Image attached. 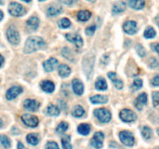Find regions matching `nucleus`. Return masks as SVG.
<instances>
[{
    "mask_svg": "<svg viewBox=\"0 0 159 149\" xmlns=\"http://www.w3.org/2000/svg\"><path fill=\"white\" fill-rule=\"evenodd\" d=\"M157 133H158V134L159 135V128L158 129V130H157Z\"/></svg>",
    "mask_w": 159,
    "mask_h": 149,
    "instance_id": "nucleus-53",
    "label": "nucleus"
},
{
    "mask_svg": "<svg viewBox=\"0 0 159 149\" xmlns=\"http://www.w3.org/2000/svg\"><path fill=\"white\" fill-rule=\"evenodd\" d=\"M72 88L73 91L78 96H81L83 93L84 91V86L83 84L78 79H74L72 81Z\"/></svg>",
    "mask_w": 159,
    "mask_h": 149,
    "instance_id": "nucleus-16",
    "label": "nucleus"
},
{
    "mask_svg": "<svg viewBox=\"0 0 159 149\" xmlns=\"http://www.w3.org/2000/svg\"><path fill=\"white\" fill-rule=\"evenodd\" d=\"M96 26H89V27L85 29V33H86L87 35L92 36L93 34H94L95 31H96Z\"/></svg>",
    "mask_w": 159,
    "mask_h": 149,
    "instance_id": "nucleus-42",
    "label": "nucleus"
},
{
    "mask_svg": "<svg viewBox=\"0 0 159 149\" xmlns=\"http://www.w3.org/2000/svg\"><path fill=\"white\" fill-rule=\"evenodd\" d=\"M143 85V82L141 79H136V80L134 82L133 85H132V88L134 90H138L142 87Z\"/></svg>",
    "mask_w": 159,
    "mask_h": 149,
    "instance_id": "nucleus-38",
    "label": "nucleus"
},
{
    "mask_svg": "<svg viewBox=\"0 0 159 149\" xmlns=\"http://www.w3.org/2000/svg\"><path fill=\"white\" fill-rule=\"evenodd\" d=\"M27 26L32 30H36L39 26V20L37 17H31L27 20Z\"/></svg>",
    "mask_w": 159,
    "mask_h": 149,
    "instance_id": "nucleus-23",
    "label": "nucleus"
},
{
    "mask_svg": "<svg viewBox=\"0 0 159 149\" xmlns=\"http://www.w3.org/2000/svg\"><path fill=\"white\" fill-rule=\"evenodd\" d=\"M96 89L99 90H106L107 88V82L102 78H99L96 82Z\"/></svg>",
    "mask_w": 159,
    "mask_h": 149,
    "instance_id": "nucleus-29",
    "label": "nucleus"
},
{
    "mask_svg": "<svg viewBox=\"0 0 159 149\" xmlns=\"http://www.w3.org/2000/svg\"><path fill=\"white\" fill-rule=\"evenodd\" d=\"M152 84L154 86H159V74L156 75L152 81Z\"/></svg>",
    "mask_w": 159,
    "mask_h": 149,
    "instance_id": "nucleus-45",
    "label": "nucleus"
},
{
    "mask_svg": "<svg viewBox=\"0 0 159 149\" xmlns=\"http://www.w3.org/2000/svg\"><path fill=\"white\" fill-rule=\"evenodd\" d=\"M2 124H3V123H2V120L0 119V127H2Z\"/></svg>",
    "mask_w": 159,
    "mask_h": 149,
    "instance_id": "nucleus-51",
    "label": "nucleus"
},
{
    "mask_svg": "<svg viewBox=\"0 0 159 149\" xmlns=\"http://www.w3.org/2000/svg\"><path fill=\"white\" fill-rule=\"evenodd\" d=\"M62 147L65 149H71L72 148V146L70 144V137L65 135L61 138Z\"/></svg>",
    "mask_w": 159,
    "mask_h": 149,
    "instance_id": "nucleus-33",
    "label": "nucleus"
},
{
    "mask_svg": "<svg viewBox=\"0 0 159 149\" xmlns=\"http://www.w3.org/2000/svg\"><path fill=\"white\" fill-rule=\"evenodd\" d=\"M0 143L6 148H9L11 146V141L6 135H0Z\"/></svg>",
    "mask_w": 159,
    "mask_h": 149,
    "instance_id": "nucleus-32",
    "label": "nucleus"
},
{
    "mask_svg": "<svg viewBox=\"0 0 159 149\" xmlns=\"http://www.w3.org/2000/svg\"><path fill=\"white\" fill-rule=\"evenodd\" d=\"M61 54L66 59H68L70 61H74V56L71 50L68 47H64L61 51Z\"/></svg>",
    "mask_w": 159,
    "mask_h": 149,
    "instance_id": "nucleus-30",
    "label": "nucleus"
},
{
    "mask_svg": "<svg viewBox=\"0 0 159 149\" xmlns=\"http://www.w3.org/2000/svg\"><path fill=\"white\" fill-rule=\"evenodd\" d=\"M46 47L44 40L39 37H31L27 39L24 46V53L30 54Z\"/></svg>",
    "mask_w": 159,
    "mask_h": 149,
    "instance_id": "nucleus-1",
    "label": "nucleus"
},
{
    "mask_svg": "<svg viewBox=\"0 0 159 149\" xmlns=\"http://www.w3.org/2000/svg\"><path fill=\"white\" fill-rule=\"evenodd\" d=\"M58 71L59 74H60V75L61 76L62 78H66L68 77L70 74V73H71V69H70V68L68 65H61L59 66Z\"/></svg>",
    "mask_w": 159,
    "mask_h": 149,
    "instance_id": "nucleus-25",
    "label": "nucleus"
},
{
    "mask_svg": "<svg viewBox=\"0 0 159 149\" xmlns=\"http://www.w3.org/2000/svg\"><path fill=\"white\" fill-rule=\"evenodd\" d=\"M120 139L124 144L127 146H133L134 144V138L131 132L124 130L120 133Z\"/></svg>",
    "mask_w": 159,
    "mask_h": 149,
    "instance_id": "nucleus-6",
    "label": "nucleus"
},
{
    "mask_svg": "<svg viewBox=\"0 0 159 149\" xmlns=\"http://www.w3.org/2000/svg\"><path fill=\"white\" fill-rule=\"evenodd\" d=\"M22 1L25 2H30L31 0H22Z\"/></svg>",
    "mask_w": 159,
    "mask_h": 149,
    "instance_id": "nucleus-52",
    "label": "nucleus"
},
{
    "mask_svg": "<svg viewBox=\"0 0 159 149\" xmlns=\"http://www.w3.org/2000/svg\"><path fill=\"white\" fill-rule=\"evenodd\" d=\"M21 119H22V121L24 123L25 125L28 126V127H37L39 122L37 116H34V115L27 114V113H26V114L23 115Z\"/></svg>",
    "mask_w": 159,
    "mask_h": 149,
    "instance_id": "nucleus-8",
    "label": "nucleus"
},
{
    "mask_svg": "<svg viewBox=\"0 0 159 149\" xmlns=\"http://www.w3.org/2000/svg\"><path fill=\"white\" fill-rule=\"evenodd\" d=\"M148 102V96L146 93H141V95L138 96V97L137 98L136 100H135V107H136L138 110H142L143 106L147 103Z\"/></svg>",
    "mask_w": 159,
    "mask_h": 149,
    "instance_id": "nucleus-13",
    "label": "nucleus"
},
{
    "mask_svg": "<svg viewBox=\"0 0 159 149\" xmlns=\"http://www.w3.org/2000/svg\"><path fill=\"white\" fill-rule=\"evenodd\" d=\"M120 119L124 122L126 123L134 122L137 119L136 114L132 110H127V109H125V110H122L120 112Z\"/></svg>",
    "mask_w": 159,
    "mask_h": 149,
    "instance_id": "nucleus-7",
    "label": "nucleus"
},
{
    "mask_svg": "<svg viewBox=\"0 0 159 149\" xmlns=\"http://www.w3.org/2000/svg\"><path fill=\"white\" fill-rule=\"evenodd\" d=\"M85 114V110L81 106H76L72 112V115L75 117H82Z\"/></svg>",
    "mask_w": 159,
    "mask_h": 149,
    "instance_id": "nucleus-31",
    "label": "nucleus"
},
{
    "mask_svg": "<svg viewBox=\"0 0 159 149\" xmlns=\"http://www.w3.org/2000/svg\"><path fill=\"white\" fill-rule=\"evenodd\" d=\"M129 6L134 9H141L144 6V0H128Z\"/></svg>",
    "mask_w": 159,
    "mask_h": 149,
    "instance_id": "nucleus-22",
    "label": "nucleus"
},
{
    "mask_svg": "<svg viewBox=\"0 0 159 149\" xmlns=\"http://www.w3.org/2000/svg\"><path fill=\"white\" fill-rule=\"evenodd\" d=\"M3 16H4V15H3L2 11L0 10V21H1V20L3 19Z\"/></svg>",
    "mask_w": 159,
    "mask_h": 149,
    "instance_id": "nucleus-50",
    "label": "nucleus"
},
{
    "mask_svg": "<svg viewBox=\"0 0 159 149\" xmlns=\"http://www.w3.org/2000/svg\"><path fill=\"white\" fill-rule=\"evenodd\" d=\"M89 1H92V0H89Z\"/></svg>",
    "mask_w": 159,
    "mask_h": 149,
    "instance_id": "nucleus-55",
    "label": "nucleus"
},
{
    "mask_svg": "<svg viewBox=\"0 0 159 149\" xmlns=\"http://www.w3.org/2000/svg\"><path fill=\"white\" fill-rule=\"evenodd\" d=\"M58 26L59 27L62 28V29H66L71 26V22L68 19L62 18L58 21Z\"/></svg>",
    "mask_w": 159,
    "mask_h": 149,
    "instance_id": "nucleus-36",
    "label": "nucleus"
},
{
    "mask_svg": "<svg viewBox=\"0 0 159 149\" xmlns=\"http://www.w3.org/2000/svg\"><path fill=\"white\" fill-rule=\"evenodd\" d=\"M90 101L94 104H102L106 103L108 101V98L102 95H96L90 98Z\"/></svg>",
    "mask_w": 159,
    "mask_h": 149,
    "instance_id": "nucleus-21",
    "label": "nucleus"
},
{
    "mask_svg": "<svg viewBox=\"0 0 159 149\" xmlns=\"http://www.w3.org/2000/svg\"><path fill=\"white\" fill-rule=\"evenodd\" d=\"M154 49H155V51H157V53H158V55H159V43L155 45V47H154Z\"/></svg>",
    "mask_w": 159,
    "mask_h": 149,
    "instance_id": "nucleus-46",
    "label": "nucleus"
},
{
    "mask_svg": "<svg viewBox=\"0 0 159 149\" xmlns=\"http://www.w3.org/2000/svg\"><path fill=\"white\" fill-rule=\"evenodd\" d=\"M77 1L78 0H60V2H61L64 4L67 5V6H71V5L75 4Z\"/></svg>",
    "mask_w": 159,
    "mask_h": 149,
    "instance_id": "nucleus-44",
    "label": "nucleus"
},
{
    "mask_svg": "<svg viewBox=\"0 0 159 149\" xmlns=\"http://www.w3.org/2000/svg\"><path fill=\"white\" fill-rule=\"evenodd\" d=\"M68 124L66 122H61L57 127V132L59 133H63L68 130Z\"/></svg>",
    "mask_w": 159,
    "mask_h": 149,
    "instance_id": "nucleus-37",
    "label": "nucleus"
},
{
    "mask_svg": "<svg viewBox=\"0 0 159 149\" xmlns=\"http://www.w3.org/2000/svg\"><path fill=\"white\" fill-rule=\"evenodd\" d=\"M108 76H109V78H110V80H111L112 82H113V83L114 84V85L116 86V88H118V89H121V88H123V86H124V84H123L122 81L120 80L119 79H117L116 73L109 72Z\"/></svg>",
    "mask_w": 159,
    "mask_h": 149,
    "instance_id": "nucleus-19",
    "label": "nucleus"
},
{
    "mask_svg": "<svg viewBox=\"0 0 159 149\" xmlns=\"http://www.w3.org/2000/svg\"><path fill=\"white\" fill-rule=\"evenodd\" d=\"M94 115L102 123H108L111 120V113L107 109H97L94 111Z\"/></svg>",
    "mask_w": 159,
    "mask_h": 149,
    "instance_id": "nucleus-4",
    "label": "nucleus"
},
{
    "mask_svg": "<svg viewBox=\"0 0 159 149\" xmlns=\"http://www.w3.org/2000/svg\"><path fill=\"white\" fill-rule=\"evenodd\" d=\"M40 87L44 92L51 93L54 90V84L52 82L48 80H44L40 83Z\"/></svg>",
    "mask_w": 159,
    "mask_h": 149,
    "instance_id": "nucleus-17",
    "label": "nucleus"
},
{
    "mask_svg": "<svg viewBox=\"0 0 159 149\" xmlns=\"http://www.w3.org/2000/svg\"><path fill=\"white\" fill-rule=\"evenodd\" d=\"M126 9V4L123 1H119L116 2L113 8V13L118 14L123 12Z\"/></svg>",
    "mask_w": 159,
    "mask_h": 149,
    "instance_id": "nucleus-20",
    "label": "nucleus"
},
{
    "mask_svg": "<svg viewBox=\"0 0 159 149\" xmlns=\"http://www.w3.org/2000/svg\"><path fill=\"white\" fill-rule=\"evenodd\" d=\"M46 148H58V145L56 142H54V141H51V142H48V144H46Z\"/></svg>",
    "mask_w": 159,
    "mask_h": 149,
    "instance_id": "nucleus-43",
    "label": "nucleus"
},
{
    "mask_svg": "<svg viewBox=\"0 0 159 149\" xmlns=\"http://www.w3.org/2000/svg\"><path fill=\"white\" fill-rule=\"evenodd\" d=\"M141 133H142V136L144 137V139L148 140L152 138V130L148 127H144L142 129V131H141Z\"/></svg>",
    "mask_w": 159,
    "mask_h": 149,
    "instance_id": "nucleus-35",
    "label": "nucleus"
},
{
    "mask_svg": "<svg viewBox=\"0 0 159 149\" xmlns=\"http://www.w3.org/2000/svg\"><path fill=\"white\" fill-rule=\"evenodd\" d=\"M23 92V88L20 86H13L9 88L6 93V99L8 100H12V99L16 98L20 93Z\"/></svg>",
    "mask_w": 159,
    "mask_h": 149,
    "instance_id": "nucleus-11",
    "label": "nucleus"
},
{
    "mask_svg": "<svg viewBox=\"0 0 159 149\" xmlns=\"http://www.w3.org/2000/svg\"><path fill=\"white\" fill-rule=\"evenodd\" d=\"M62 11V7L60 5H54V6H51L48 7V15L50 16H54L58 14H60Z\"/></svg>",
    "mask_w": 159,
    "mask_h": 149,
    "instance_id": "nucleus-18",
    "label": "nucleus"
},
{
    "mask_svg": "<svg viewBox=\"0 0 159 149\" xmlns=\"http://www.w3.org/2000/svg\"><path fill=\"white\" fill-rule=\"evenodd\" d=\"M152 99H153L154 106H159V92H155L152 94Z\"/></svg>",
    "mask_w": 159,
    "mask_h": 149,
    "instance_id": "nucleus-39",
    "label": "nucleus"
},
{
    "mask_svg": "<svg viewBox=\"0 0 159 149\" xmlns=\"http://www.w3.org/2000/svg\"><path fill=\"white\" fill-rule=\"evenodd\" d=\"M57 65H58V61H57V59L51 57L43 63V68L46 71L50 72V71H54L57 68Z\"/></svg>",
    "mask_w": 159,
    "mask_h": 149,
    "instance_id": "nucleus-12",
    "label": "nucleus"
},
{
    "mask_svg": "<svg viewBox=\"0 0 159 149\" xmlns=\"http://www.w3.org/2000/svg\"><path fill=\"white\" fill-rule=\"evenodd\" d=\"M137 52H138V54H139V56H141V57H144L146 54L144 48L140 44H138V46H137Z\"/></svg>",
    "mask_w": 159,
    "mask_h": 149,
    "instance_id": "nucleus-41",
    "label": "nucleus"
},
{
    "mask_svg": "<svg viewBox=\"0 0 159 149\" xmlns=\"http://www.w3.org/2000/svg\"><path fill=\"white\" fill-rule=\"evenodd\" d=\"M94 59L95 56L92 53L85 55V57L83 59L84 71H85V73L87 74L88 77H89L92 70H93V65H94Z\"/></svg>",
    "mask_w": 159,
    "mask_h": 149,
    "instance_id": "nucleus-3",
    "label": "nucleus"
},
{
    "mask_svg": "<svg viewBox=\"0 0 159 149\" xmlns=\"http://www.w3.org/2000/svg\"><path fill=\"white\" fill-rule=\"evenodd\" d=\"M26 141L32 145H36L39 142V136L37 133H30L26 137Z\"/></svg>",
    "mask_w": 159,
    "mask_h": 149,
    "instance_id": "nucleus-27",
    "label": "nucleus"
},
{
    "mask_svg": "<svg viewBox=\"0 0 159 149\" xmlns=\"http://www.w3.org/2000/svg\"><path fill=\"white\" fill-rule=\"evenodd\" d=\"M155 22H156L157 25H158V26L159 27V15L157 16L156 18H155Z\"/></svg>",
    "mask_w": 159,
    "mask_h": 149,
    "instance_id": "nucleus-49",
    "label": "nucleus"
},
{
    "mask_svg": "<svg viewBox=\"0 0 159 149\" xmlns=\"http://www.w3.org/2000/svg\"><path fill=\"white\" fill-rule=\"evenodd\" d=\"M3 62H4V57H3L2 56L1 54H0V67H1L2 65Z\"/></svg>",
    "mask_w": 159,
    "mask_h": 149,
    "instance_id": "nucleus-47",
    "label": "nucleus"
},
{
    "mask_svg": "<svg viewBox=\"0 0 159 149\" xmlns=\"http://www.w3.org/2000/svg\"><path fill=\"white\" fill-rule=\"evenodd\" d=\"M149 62H150V63H149V66H150L152 68H155L159 66V61L156 58H155V57L151 58L150 61H149Z\"/></svg>",
    "mask_w": 159,
    "mask_h": 149,
    "instance_id": "nucleus-40",
    "label": "nucleus"
},
{
    "mask_svg": "<svg viewBox=\"0 0 159 149\" xmlns=\"http://www.w3.org/2000/svg\"><path fill=\"white\" fill-rule=\"evenodd\" d=\"M124 32L127 33V34H134L137 30V23L134 21H127L124 25Z\"/></svg>",
    "mask_w": 159,
    "mask_h": 149,
    "instance_id": "nucleus-15",
    "label": "nucleus"
},
{
    "mask_svg": "<svg viewBox=\"0 0 159 149\" xmlns=\"http://www.w3.org/2000/svg\"><path fill=\"white\" fill-rule=\"evenodd\" d=\"M47 113L50 116H58L60 114V110L56 106L51 104L47 108Z\"/></svg>",
    "mask_w": 159,
    "mask_h": 149,
    "instance_id": "nucleus-28",
    "label": "nucleus"
},
{
    "mask_svg": "<svg viewBox=\"0 0 159 149\" xmlns=\"http://www.w3.org/2000/svg\"><path fill=\"white\" fill-rule=\"evenodd\" d=\"M91 16L92 14L89 11L82 10V11H79V12H78L77 17L78 19H79V20H80V21H82V22H85V21H87V20L91 17Z\"/></svg>",
    "mask_w": 159,
    "mask_h": 149,
    "instance_id": "nucleus-24",
    "label": "nucleus"
},
{
    "mask_svg": "<svg viewBox=\"0 0 159 149\" xmlns=\"http://www.w3.org/2000/svg\"><path fill=\"white\" fill-rule=\"evenodd\" d=\"M104 140V134L102 132H96L91 140V145L96 148H100L102 146V141Z\"/></svg>",
    "mask_w": 159,
    "mask_h": 149,
    "instance_id": "nucleus-9",
    "label": "nucleus"
},
{
    "mask_svg": "<svg viewBox=\"0 0 159 149\" xmlns=\"http://www.w3.org/2000/svg\"><path fill=\"white\" fill-rule=\"evenodd\" d=\"M6 37L9 43L13 45H16L20 43V37L18 30L14 26H11L6 31Z\"/></svg>",
    "mask_w": 159,
    "mask_h": 149,
    "instance_id": "nucleus-2",
    "label": "nucleus"
},
{
    "mask_svg": "<svg viewBox=\"0 0 159 149\" xmlns=\"http://www.w3.org/2000/svg\"><path fill=\"white\" fill-rule=\"evenodd\" d=\"M24 107L29 111H37L40 107V103L34 99H26L24 102Z\"/></svg>",
    "mask_w": 159,
    "mask_h": 149,
    "instance_id": "nucleus-14",
    "label": "nucleus"
},
{
    "mask_svg": "<svg viewBox=\"0 0 159 149\" xmlns=\"http://www.w3.org/2000/svg\"><path fill=\"white\" fill-rule=\"evenodd\" d=\"M40 2H43V1H45V0H39Z\"/></svg>",
    "mask_w": 159,
    "mask_h": 149,
    "instance_id": "nucleus-54",
    "label": "nucleus"
},
{
    "mask_svg": "<svg viewBox=\"0 0 159 149\" xmlns=\"http://www.w3.org/2000/svg\"><path fill=\"white\" fill-rule=\"evenodd\" d=\"M66 38L68 41L74 43L77 47L79 48L83 45L82 38L78 34H68L66 35Z\"/></svg>",
    "mask_w": 159,
    "mask_h": 149,
    "instance_id": "nucleus-10",
    "label": "nucleus"
},
{
    "mask_svg": "<svg viewBox=\"0 0 159 149\" xmlns=\"http://www.w3.org/2000/svg\"><path fill=\"white\" fill-rule=\"evenodd\" d=\"M9 12L13 16H21L25 13V9L23 6L17 2H11L8 8Z\"/></svg>",
    "mask_w": 159,
    "mask_h": 149,
    "instance_id": "nucleus-5",
    "label": "nucleus"
},
{
    "mask_svg": "<svg viewBox=\"0 0 159 149\" xmlns=\"http://www.w3.org/2000/svg\"><path fill=\"white\" fill-rule=\"evenodd\" d=\"M17 148H24V145L21 142H19L18 145H17Z\"/></svg>",
    "mask_w": 159,
    "mask_h": 149,
    "instance_id": "nucleus-48",
    "label": "nucleus"
},
{
    "mask_svg": "<svg viewBox=\"0 0 159 149\" xmlns=\"http://www.w3.org/2000/svg\"><path fill=\"white\" fill-rule=\"evenodd\" d=\"M144 36L145 38H148V39L154 38V37L156 36V32H155V30L154 29V28L148 27L147 29H145V31H144Z\"/></svg>",
    "mask_w": 159,
    "mask_h": 149,
    "instance_id": "nucleus-34",
    "label": "nucleus"
},
{
    "mask_svg": "<svg viewBox=\"0 0 159 149\" xmlns=\"http://www.w3.org/2000/svg\"><path fill=\"white\" fill-rule=\"evenodd\" d=\"M90 130H91L90 126L87 124H82L78 127V131L82 135H88Z\"/></svg>",
    "mask_w": 159,
    "mask_h": 149,
    "instance_id": "nucleus-26",
    "label": "nucleus"
}]
</instances>
